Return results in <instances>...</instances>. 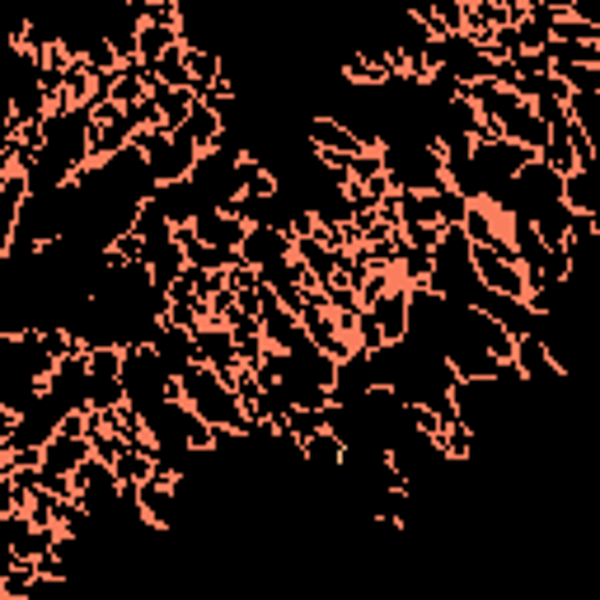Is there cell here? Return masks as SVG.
<instances>
[{"label": "cell", "instance_id": "cell-1", "mask_svg": "<svg viewBox=\"0 0 600 600\" xmlns=\"http://www.w3.org/2000/svg\"><path fill=\"white\" fill-rule=\"evenodd\" d=\"M179 395H184V403H188L192 413H202V418L211 422V427H225V432H240V436L254 432V418L244 413L240 395H235L211 366L192 362L184 376H179Z\"/></svg>", "mask_w": 600, "mask_h": 600}, {"label": "cell", "instance_id": "cell-2", "mask_svg": "<svg viewBox=\"0 0 600 600\" xmlns=\"http://www.w3.org/2000/svg\"><path fill=\"white\" fill-rule=\"evenodd\" d=\"M136 151H141V165L151 169L155 184H179L192 174V165H198V146L184 136V132H165V127H151V132H136Z\"/></svg>", "mask_w": 600, "mask_h": 600}, {"label": "cell", "instance_id": "cell-3", "mask_svg": "<svg viewBox=\"0 0 600 600\" xmlns=\"http://www.w3.org/2000/svg\"><path fill=\"white\" fill-rule=\"evenodd\" d=\"M76 502L90 511V521L95 525H103V531H113V521L122 516V507H118V474H113V465H103L99 455H90L76 474Z\"/></svg>", "mask_w": 600, "mask_h": 600}, {"label": "cell", "instance_id": "cell-4", "mask_svg": "<svg viewBox=\"0 0 600 600\" xmlns=\"http://www.w3.org/2000/svg\"><path fill=\"white\" fill-rule=\"evenodd\" d=\"M469 263H474V277H479V287L502 291V296H525L521 263H511V258L492 254V249H479V244H469Z\"/></svg>", "mask_w": 600, "mask_h": 600}, {"label": "cell", "instance_id": "cell-5", "mask_svg": "<svg viewBox=\"0 0 600 600\" xmlns=\"http://www.w3.org/2000/svg\"><path fill=\"white\" fill-rule=\"evenodd\" d=\"M151 352L160 357V366L169 370L174 380L184 376V370L198 362V347H192V333L188 329H179V324H169V320H160L155 324V333H151Z\"/></svg>", "mask_w": 600, "mask_h": 600}, {"label": "cell", "instance_id": "cell-6", "mask_svg": "<svg viewBox=\"0 0 600 600\" xmlns=\"http://www.w3.org/2000/svg\"><path fill=\"white\" fill-rule=\"evenodd\" d=\"M362 310H370V320L380 324V338L385 343H403V338H409V287H403V281H395L390 291H380Z\"/></svg>", "mask_w": 600, "mask_h": 600}, {"label": "cell", "instance_id": "cell-7", "mask_svg": "<svg viewBox=\"0 0 600 600\" xmlns=\"http://www.w3.org/2000/svg\"><path fill=\"white\" fill-rule=\"evenodd\" d=\"M192 347H198V362L216 370L221 380L240 366L235 338H231V329H225V324H198V329H192Z\"/></svg>", "mask_w": 600, "mask_h": 600}, {"label": "cell", "instance_id": "cell-8", "mask_svg": "<svg viewBox=\"0 0 600 600\" xmlns=\"http://www.w3.org/2000/svg\"><path fill=\"white\" fill-rule=\"evenodd\" d=\"M498 127H502L507 141H516V146L535 151V155H540L544 141H549V122H544V118L535 113V103H531V99H516V103H511V109L498 118Z\"/></svg>", "mask_w": 600, "mask_h": 600}, {"label": "cell", "instance_id": "cell-9", "mask_svg": "<svg viewBox=\"0 0 600 600\" xmlns=\"http://www.w3.org/2000/svg\"><path fill=\"white\" fill-rule=\"evenodd\" d=\"M188 225H192V235H198L202 244H216V249H240L244 231H249V225H244L240 216H231L225 207H202Z\"/></svg>", "mask_w": 600, "mask_h": 600}, {"label": "cell", "instance_id": "cell-10", "mask_svg": "<svg viewBox=\"0 0 600 600\" xmlns=\"http://www.w3.org/2000/svg\"><path fill=\"white\" fill-rule=\"evenodd\" d=\"M136 507H141V521H146L151 531H174V516H179L174 484H160V479L136 484Z\"/></svg>", "mask_w": 600, "mask_h": 600}, {"label": "cell", "instance_id": "cell-11", "mask_svg": "<svg viewBox=\"0 0 600 600\" xmlns=\"http://www.w3.org/2000/svg\"><path fill=\"white\" fill-rule=\"evenodd\" d=\"M300 460H305L314 474H324V479H343V460H347V446L329 427L310 432L300 441Z\"/></svg>", "mask_w": 600, "mask_h": 600}, {"label": "cell", "instance_id": "cell-12", "mask_svg": "<svg viewBox=\"0 0 600 600\" xmlns=\"http://www.w3.org/2000/svg\"><path fill=\"white\" fill-rule=\"evenodd\" d=\"M240 258L249 263V268L291 258V235H287V231H273V225H249V231H244V240H240Z\"/></svg>", "mask_w": 600, "mask_h": 600}, {"label": "cell", "instance_id": "cell-13", "mask_svg": "<svg viewBox=\"0 0 600 600\" xmlns=\"http://www.w3.org/2000/svg\"><path fill=\"white\" fill-rule=\"evenodd\" d=\"M343 254H347V249H329V244L314 240V235H296V240H291V258H296L314 281H320V287H324L329 277H338Z\"/></svg>", "mask_w": 600, "mask_h": 600}, {"label": "cell", "instance_id": "cell-14", "mask_svg": "<svg viewBox=\"0 0 600 600\" xmlns=\"http://www.w3.org/2000/svg\"><path fill=\"white\" fill-rule=\"evenodd\" d=\"M511 362H516V370L525 376V385H544L563 376V370L554 366V357L544 352V343L535 338V333H516V347H511Z\"/></svg>", "mask_w": 600, "mask_h": 600}, {"label": "cell", "instance_id": "cell-15", "mask_svg": "<svg viewBox=\"0 0 600 600\" xmlns=\"http://www.w3.org/2000/svg\"><path fill=\"white\" fill-rule=\"evenodd\" d=\"M90 436H66V432H52L47 446H43V469H57V474H76L85 460H90Z\"/></svg>", "mask_w": 600, "mask_h": 600}, {"label": "cell", "instance_id": "cell-16", "mask_svg": "<svg viewBox=\"0 0 600 600\" xmlns=\"http://www.w3.org/2000/svg\"><path fill=\"white\" fill-rule=\"evenodd\" d=\"M141 263L151 268V281L160 291H169V281L179 277L184 268H188V258H184V249H179V240H155V244H146V254H141Z\"/></svg>", "mask_w": 600, "mask_h": 600}, {"label": "cell", "instance_id": "cell-17", "mask_svg": "<svg viewBox=\"0 0 600 600\" xmlns=\"http://www.w3.org/2000/svg\"><path fill=\"white\" fill-rule=\"evenodd\" d=\"M563 207L568 211H600L596 165H577L573 174H563Z\"/></svg>", "mask_w": 600, "mask_h": 600}, {"label": "cell", "instance_id": "cell-18", "mask_svg": "<svg viewBox=\"0 0 600 600\" xmlns=\"http://www.w3.org/2000/svg\"><path fill=\"white\" fill-rule=\"evenodd\" d=\"M151 99H155V109H160V127H165V132L184 127L188 109L198 103V95H192V90H169V85H160V80L151 85Z\"/></svg>", "mask_w": 600, "mask_h": 600}, {"label": "cell", "instance_id": "cell-19", "mask_svg": "<svg viewBox=\"0 0 600 600\" xmlns=\"http://www.w3.org/2000/svg\"><path fill=\"white\" fill-rule=\"evenodd\" d=\"M174 43H179V24H136V62L155 66Z\"/></svg>", "mask_w": 600, "mask_h": 600}, {"label": "cell", "instance_id": "cell-20", "mask_svg": "<svg viewBox=\"0 0 600 600\" xmlns=\"http://www.w3.org/2000/svg\"><path fill=\"white\" fill-rule=\"evenodd\" d=\"M174 132H184V136H188V141H192V146H198V151H211V146H216V136H221V118L211 113L207 103L198 99V103H192V109H188L184 127H174Z\"/></svg>", "mask_w": 600, "mask_h": 600}, {"label": "cell", "instance_id": "cell-21", "mask_svg": "<svg viewBox=\"0 0 600 600\" xmlns=\"http://www.w3.org/2000/svg\"><path fill=\"white\" fill-rule=\"evenodd\" d=\"M184 62H188V85L192 95L211 90L221 80V52H207V47H184Z\"/></svg>", "mask_w": 600, "mask_h": 600}, {"label": "cell", "instance_id": "cell-22", "mask_svg": "<svg viewBox=\"0 0 600 600\" xmlns=\"http://www.w3.org/2000/svg\"><path fill=\"white\" fill-rule=\"evenodd\" d=\"M395 202H399V231H403V225H441L436 207H432V192L395 188Z\"/></svg>", "mask_w": 600, "mask_h": 600}, {"label": "cell", "instance_id": "cell-23", "mask_svg": "<svg viewBox=\"0 0 600 600\" xmlns=\"http://www.w3.org/2000/svg\"><path fill=\"white\" fill-rule=\"evenodd\" d=\"M563 109H568V118L577 122L581 132H587L596 146H600V95H581V90H568V99H563Z\"/></svg>", "mask_w": 600, "mask_h": 600}, {"label": "cell", "instance_id": "cell-24", "mask_svg": "<svg viewBox=\"0 0 600 600\" xmlns=\"http://www.w3.org/2000/svg\"><path fill=\"white\" fill-rule=\"evenodd\" d=\"M549 76H558L568 90L600 95V66H587V62H549Z\"/></svg>", "mask_w": 600, "mask_h": 600}, {"label": "cell", "instance_id": "cell-25", "mask_svg": "<svg viewBox=\"0 0 600 600\" xmlns=\"http://www.w3.org/2000/svg\"><path fill=\"white\" fill-rule=\"evenodd\" d=\"M155 80L169 85V90H192L188 85V62H184V43H174L160 62H155Z\"/></svg>", "mask_w": 600, "mask_h": 600}, {"label": "cell", "instance_id": "cell-26", "mask_svg": "<svg viewBox=\"0 0 600 600\" xmlns=\"http://www.w3.org/2000/svg\"><path fill=\"white\" fill-rule=\"evenodd\" d=\"M432 207H436L441 225H460L465 211H469V198H465V192H455L451 184H441V188H432Z\"/></svg>", "mask_w": 600, "mask_h": 600}, {"label": "cell", "instance_id": "cell-27", "mask_svg": "<svg viewBox=\"0 0 600 600\" xmlns=\"http://www.w3.org/2000/svg\"><path fill=\"white\" fill-rule=\"evenodd\" d=\"M113 474H118V484H146L151 479V455L146 451H136V446H127L113 460Z\"/></svg>", "mask_w": 600, "mask_h": 600}, {"label": "cell", "instance_id": "cell-28", "mask_svg": "<svg viewBox=\"0 0 600 600\" xmlns=\"http://www.w3.org/2000/svg\"><path fill=\"white\" fill-rule=\"evenodd\" d=\"M544 57H549V62H587V66H600V43H558V38H549V43H544Z\"/></svg>", "mask_w": 600, "mask_h": 600}, {"label": "cell", "instance_id": "cell-29", "mask_svg": "<svg viewBox=\"0 0 600 600\" xmlns=\"http://www.w3.org/2000/svg\"><path fill=\"white\" fill-rule=\"evenodd\" d=\"M549 38L558 43H600V24H587V20H573V14H558Z\"/></svg>", "mask_w": 600, "mask_h": 600}, {"label": "cell", "instance_id": "cell-30", "mask_svg": "<svg viewBox=\"0 0 600 600\" xmlns=\"http://www.w3.org/2000/svg\"><path fill=\"white\" fill-rule=\"evenodd\" d=\"M33 581H38V573H33V563L24 558V563H14V568L0 577V596H5V600H24V596H33Z\"/></svg>", "mask_w": 600, "mask_h": 600}, {"label": "cell", "instance_id": "cell-31", "mask_svg": "<svg viewBox=\"0 0 600 600\" xmlns=\"http://www.w3.org/2000/svg\"><path fill=\"white\" fill-rule=\"evenodd\" d=\"M24 511H29L33 525H52V531H57V492H47L43 484L29 492V507Z\"/></svg>", "mask_w": 600, "mask_h": 600}, {"label": "cell", "instance_id": "cell-32", "mask_svg": "<svg viewBox=\"0 0 600 600\" xmlns=\"http://www.w3.org/2000/svg\"><path fill=\"white\" fill-rule=\"evenodd\" d=\"M127 122H132V132H151V127H160V109H155V99L151 95H141L136 103H127Z\"/></svg>", "mask_w": 600, "mask_h": 600}, {"label": "cell", "instance_id": "cell-33", "mask_svg": "<svg viewBox=\"0 0 600 600\" xmlns=\"http://www.w3.org/2000/svg\"><path fill=\"white\" fill-rule=\"evenodd\" d=\"M516 43H521V52H544V43H549V29L535 24V20H516Z\"/></svg>", "mask_w": 600, "mask_h": 600}, {"label": "cell", "instance_id": "cell-34", "mask_svg": "<svg viewBox=\"0 0 600 600\" xmlns=\"http://www.w3.org/2000/svg\"><path fill=\"white\" fill-rule=\"evenodd\" d=\"M109 249H113L122 263H141V254H146V240H141L136 231H122V235H113Z\"/></svg>", "mask_w": 600, "mask_h": 600}, {"label": "cell", "instance_id": "cell-35", "mask_svg": "<svg viewBox=\"0 0 600 600\" xmlns=\"http://www.w3.org/2000/svg\"><path fill=\"white\" fill-rule=\"evenodd\" d=\"M441 231H446V225H403V240L413 244V249H436V240H441Z\"/></svg>", "mask_w": 600, "mask_h": 600}, {"label": "cell", "instance_id": "cell-36", "mask_svg": "<svg viewBox=\"0 0 600 600\" xmlns=\"http://www.w3.org/2000/svg\"><path fill=\"white\" fill-rule=\"evenodd\" d=\"M525 20H535V24H544V29H554L558 10H554V5H544V0H525Z\"/></svg>", "mask_w": 600, "mask_h": 600}, {"label": "cell", "instance_id": "cell-37", "mask_svg": "<svg viewBox=\"0 0 600 600\" xmlns=\"http://www.w3.org/2000/svg\"><path fill=\"white\" fill-rule=\"evenodd\" d=\"M573 20H587V24H600V0H573L568 5Z\"/></svg>", "mask_w": 600, "mask_h": 600}, {"label": "cell", "instance_id": "cell-38", "mask_svg": "<svg viewBox=\"0 0 600 600\" xmlns=\"http://www.w3.org/2000/svg\"><path fill=\"white\" fill-rule=\"evenodd\" d=\"M544 5H554L558 14H568V5H573V0H544Z\"/></svg>", "mask_w": 600, "mask_h": 600}]
</instances>
